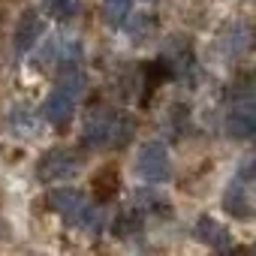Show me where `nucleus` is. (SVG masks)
I'll list each match as a JSON object with an SVG mask.
<instances>
[{"label": "nucleus", "instance_id": "0eeeda50", "mask_svg": "<svg viewBox=\"0 0 256 256\" xmlns=\"http://www.w3.org/2000/svg\"><path fill=\"white\" fill-rule=\"evenodd\" d=\"M42 34H46V28H42L40 16H36V12H28V16L18 22V28H16V40H12L16 54H28L34 46H40Z\"/></svg>", "mask_w": 256, "mask_h": 256}, {"label": "nucleus", "instance_id": "39448f33", "mask_svg": "<svg viewBox=\"0 0 256 256\" xmlns=\"http://www.w3.org/2000/svg\"><path fill=\"white\" fill-rule=\"evenodd\" d=\"M253 130H256L253 96H250V90H241V94L232 100L229 112H226V133H229L232 139H250Z\"/></svg>", "mask_w": 256, "mask_h": 256}, {"label": "nucleus", "instance_id": "f03ea898", "mask_svg": "<svg viewBox=\"0 0 256 256\" xmlns=\"http://www.w3.org/2000/svg\"><path fill=\"white\" fill-rule=\"evenodd\" d=\"M133 133V124L120 112L112 108H94L84 120V145L106 148V145H124Z\"/></svg>", "mask_w": 256, "mask_h": 256}, {"label": "nucleus", "instance_id": "7ed1b4c3", "mask_svg": "<svg viewBox=\"0 0 256 256\" xmlns=\"http://www.w3.org/2000/svg\"><path fill=\"white\" fill-rule=\"evenodd\" d=\"M250 187H253V163H250V157H244L241 169L235 172V178L229 181V187H226V193H223V208H226V214H232V217H238V220H250V217H253Z\"/></svg>", "mask_w": 256, "mask_h": 256}, {"label": "nucleus", "instance_id": "20e7f679", "mask_svg": "<svg viewBox=\"0 0 256 256\" xmlns=\"http://www.w3.org/2000/svg\"><path fill=\"white\" fill-rule=\"evenodd\" d=\"M136 172L145 184H166L172 178V160H169V151L163 142H148L142 145L139 151V160H136Z\"/></svg>", "mask_w": 256, "mask_h": 256}, {"label": "nucleus", "instance_id": "6e6552de", "mask_svg": "<svg viewBox=\"0 0 256 256\" xmlns=\"http://www.w3.org/2000/svg\"><path fill=\"white\" fill-rule=\"evenodd\" d=\"M196 238H199L202 244L214 247V250H226V247H232V235L226 232V226H220V223L211 220V217H202V220L196 223Z\"/></svg>", "mask_w": 256, "mask_h": 256}, {"label": "nucleus", "instance_id": "9b49d317", "mask_svg": "<svg viewBox=\"0 0 256 256\" xmlns=\"http://www.w3.org/2000/svg\"><path fill=\"white\" fill-rule=\"evenodd\" d=\"M34 112L30 108H24V106H16L12 112H10V124L16 126V133H30L34 130Z\"/></svg>", "mask_w": 256, "mask_h": 256}, {"label": "nucleus", "instance_id": "423d86ee", "mask_svg": "<svg viewBox=\"0 0 256 256\" xmlns=\"http://www.w3.org/2000/svg\"><path fill=\"white\" fill-rule=\"evenodd\" d=\"M78 172V160L70 151H52L46 154V160L40 163V178L46 184H64Z\"/></svg>", "mask_w": 256, "mask_h": 256}, {"label": "nucleus", "instance_id": "9d476101", "mask_svg": "<svg viewBox=\"0 0 256 256\" xmlns=\"http://www.w3.org/2000/svg\"><path fill=\"white\" fill-rule=\"evenodd\" d=\"M46 4V10L54 16V18H60V22H70L72 16H76V10H78V0H42Z\"/></svg>", "mask_w": 256, "mask_h": 256}, {"label": "nucleus", "instance_id": "f257e3e1", "mask_svg": "<svg viewBox=\"0 0 256 256\" xmlns=\"http://www.w3.org/2000/svg\"><path fill=\"white\" fill-rule=\"evenodd\" d=\"M48 205H52L66 223H72V226H78V229H84V232H100V226H102L100 208H96L84 193H78V190H72V187H58V190H52V193H48Z\"/></svg>", "mask_w": 256, "mask_h": 256}, {"label": "nucleus", "instance_id": "1a4fd4ad", "mask_svg": "<svg viewBox=\"0 0 256 256\" xmlns=\"http://www.w3.org/2000/svg\"><path fill=\"white\" fill-rule=\"evenodd\" d=\"M130 6H133V0H102V16L112 28H124Z\"/></svg>", "mask_w": 256, "mask_h": 256}]
</instances>
